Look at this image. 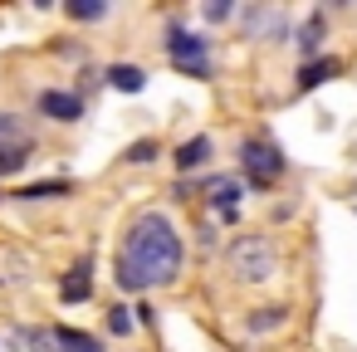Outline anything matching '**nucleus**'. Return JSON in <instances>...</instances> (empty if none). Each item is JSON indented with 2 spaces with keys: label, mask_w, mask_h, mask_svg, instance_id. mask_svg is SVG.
Instances as JSON below:
<instances>
[{
  "label": "nucleus",
  "mask_w": 357,
  "mask_h": 352,
  "mask_svg": "<svg viewBox=\"0 0 357 352\" xmlns=\"http://www.w3.org/2000/svg\"><path fill=\"white\" fill-rule=\"evenodd\" d=\"M181 274V235L162 211H142L128 225V240L118 250V289L142 293L157 284H172Z\"/></svg>",
  "instance_id": "nucleus-1"
},
{
  "label": "nucleus",
  "mask_w": 357,
  "mask_h": 352,
  "mask_svg": "<svg viewBox=\"0 0 357 352\" xmlns=\"http://www.w3.org/2000/svg\"><path fill=\"white\" fill-rule=\"evenodd\" d=\"M279 323H284V308H259L255 318H245V328H250V332H274Z\"/></svg>",
  "instance_id": "nucleus-15"
},
{
  "label": "nucleus",
  "mask_w": 357,
  "mask_h": 352,
  "mask_svg": "<svg viewBox=\"0 0 357 352\" xmlns=\"http://www.w3.org/2000/svg\"><path fill=\"white\" fill-rule=\"evenodd\" d=\"M215 147H211V137H191V142H181L176 147V171H196V167H206V157H211Z\"/></svg>",
  "instance_id": "nucleus-9"
},
{
  "label": "nucleus",
  "mask_w": 357,
  "mask_h": 352,
  "mask_svg": "<svg viewBox=\"0 0 357 352\" xmlns=\"http://www.w3.org/2000/svg\"><path fill=\"white\" fill-rule=\"evenodd\" d=\"M240 162H245V176H255L259 186H269L279 171H284V157L264 142V137H250V142H240Z\"/></svg>",
  "instance_id": "nucleus-4"
},
{
  "label": "nucleus",
  "mask_w": 357,
  "mask_h": 352,
  "mask_svg": "<svg viewBox=\"0 0 357 352\" xmlns=\"http://www.w3.org/2000/svg\"><path fill=\"white\" fill-rule=\"evenodd\" d=\"M89 293H93V264H74L64 274V284H59V298L64 303H84Z\"/></svg>",
  "instance_id": "nucleus-7"
},
{
  "label": "nucleus",
  "mask_w": 357,
  "mask_h": 352,
  "mask_svg": "<svg viewBox=\"0 0 357 352\" xmlns=\"http://www.w3.org/2000/svg\"><path fill=\"white\" fill-rule=\"evenodd\" d=\"M25 162H30V142L0 147V176H15V171H25Z\"/></svg>",
  "instance_id": "nucleus-14"
},
{
  "label": "nucleus",
  "mask_w": 357,
  "mask_h": 352,
  "mask_svg": "<svg viewBox=\"0 0 357 352\" xmlns=\"http://www.w3.org/2000/svg\"><path fill=\"white\" fill-rule=\"evenodd\" d=\"M69 15L74 20H103L108 6H103V0H69Z\"/></svg>",
  "instance_id": "nucleus-16"
},
{
  "label": "nucleus",
  "mask_w": 357,
  "mask_h": 352,
  "mask_svg": "<svg viewBox=\"0 0 357 352\" xmlns=\"http://www.w3.org/2000/svg\"><path fill=\"white\" fill-rule=\"evenodd\" d=\"M157 157V142H132L128 147V162H152Z\"/></svg>",
  "instance_id": "nucleus-20"
},
{
  "label": "nucleus",
  "mask_w": 357,
  "mask_h": 352,
  "mask_svg": "<svg viewBox=\"0 0 357 352\" xmlns=\"http://www.w3.org/2000/svg\"><path fill=\"white\" fill-rule=\"evenodd\" d=\"M337 74V59H313V64H303V74H298V89H318L323 79H333Z\"/></svg>",
  "instance_id": "nucleus-13"
},
{
  "label": "nucleus",
  "mask_w": 357,
  "mask_h": 352,
  "mask_svg": "<svg viewBox=\"0 0 357 352\" xmlns=\"http://www.w3.org/2000/svg\"><path fill=\"white\" fill-rule=\"evenodd\" d=\"M10 137H15V142H30V137H25V128H20L15 118H6V113H0V142L10 147Z\"/></svg>",
  "instance_id": "nucleus-18"
},
{
  "label": "nucleus",
  "mask_w": 357,
  "mask_h": 352,
  "mask_svg": "<svg viewBox=\"0 0 357 352\" xmlns=\"http://www.w3.org/2000/svg\"><path fill=\"white\" fill-rule=\"evenodd\" d=\"M318 45H323V10H313L303 20V30H298V49L303 54H318Z\"/></svg>",
  "instance_id": "nucleus-12"
},
{
  "label": "nucleus",
  "mask_w": 357,
  "mask_h": 352,
  "mask_svg": "<svg viewBox=\"0 0 357 352\" xmlns=\"http://www.w3.org/2000/svg\"><path fill=\"white\" fill-rule=\"evenodd\" d=\"M45 347H50V332H40V328H15L10 332V352H45Z\"/></svg>",
  "instance_id": "nucleus-11"
},
{
  "label": "nucleus",
  "mask_w": 357,
  "mask_h": 352,
  "mask_svg": "<svg viewBox=\"0 0 357 352\" xmlns=\"http://www.w3.org/2000/svg\"><path fill=\"white\" fill-rule=\"evenodd\" d=\"M108 84L123 89V93H142V89H147V74H142L137 64H113V69H108Z\"/></svg>",
  "instance_id": "nucleus-10"
},
{
  "label": "nucleus",
  "mask_w": 357,
  "mask_h": 352,
  "mask_svg": "<svg viewBox=\"0 0 357 352\" xmlns=\"http://www.w3.org/2000/svg\"><path fill=\"white\" fill-rule=\"evenodd\" d=\"M108 328H113V332H132V328H137V318H132L128 308H113V313H108Z\"/></svg>",
  "instance_id": "nucleus-19"
},
{
  "label": "nucleus",
  "mask_w": 357,
  "mask_h": 352,
  "mask_svg": "<svg viewBox=\"0 0 357 352\" xmlns=\"http://www.w3.org/2000/svg\"><path fill=\"white\" fill-rule=\"evenodd\" d=\"M230 269H235V279H245V284H264V279H274L279 254H274V245H269L264 235H240V240L230 245Z\"/></svg>",
  "instance_id": "nucleus-2"
},
{
  "label": "nucleus",
  "mask_w": 357,
  "mask_h": 352,
  "mask_svg": "<svg viewBox=\"0 0 357 352\" xmlns=\"http://www.w3.org/2000/svg\"><path fill=\"white\" fill-rule=\"evenodd\" d=\"M40 113H45V118H54V123H79V118H84V103H79V93L45 89V93H40Z\"/></svg>",
  "instance_id": "nucleus-6"
},
{
  "label": "nucleus",
  "mask_w": 357,
  "mask_h": 352,
  "mask_svg": "<svg viewBox=\"0 0 357 352\" xmlns=\"http://www.w3.org/2000/svg\"><path fill=\"white\" fill-rule=\"evenodd\" d=\"M69 191V181H50V186H25V191H15L20 201H45V196H64Z\"/></svg>",
  "instance_id": "nucleus-17"
},
{
  "label": "nucleus",
  "mask_w": 357,
  "mask_h": 352,
  "mask_svg": "<svg viewBox=\"0 0 357 352\" xmlns=\"http://www.w3.org/2000/svg\"><path fill=\"white\" fill-rule=\"evenodd\" d=\"M50 347L54 352H103V342L89 337V332H79V328H54L50 332Z\"/></svg>",
  "instance_id": "nucleus-8"
},
{
  "label": "nucleus",
  "mask_w": 357,
  "mask_h": 352,
  "mask_svg": "<svg viewBox=\"0 0 357 352\" xmlns=\"http://www.w3.org/2000/svg\"><path fill=\"white\" fill-rule=\"evenodd\" d=\"M167 54H172V64H181V69H186V74H196V79H206V74H211V40H206V35L172 30Z\"/></svg>",
  "instance_id": "nucleus-3"
},
{
  "label": "nucleus",
  "mask_w": 357,
  "mask_h": 352,
  "mask_svg": "<svg viewBox=\"0 0 357 352\" xmlns=\"http://www.w3.org/2000/svg\"><path fill=\"white\" fill-rule=\"evenodd\" d=\"M201 196L220 211V220H235V215H240V196H245V186H240L235 176H206Z\"/></svg>",
  "instance_id": "nucleus-5"
}]
</instances>
